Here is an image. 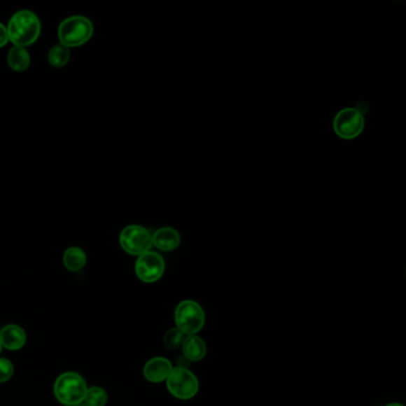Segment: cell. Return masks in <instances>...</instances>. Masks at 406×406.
Instances as JSON below:
<instances>
[{"instance_id":"cell-15","label":"cell","mask_w":406,"mask_h":406,"mask_svg":"<svg viewBox=\"0 0 406 406\" xmlns=\"http://www.w3.org/2000/svg\"><path fill=\"white\" fill-rule=\"evenodd\" d=\"M71 52L62 44H55L48 52L49 64L54 68H62L69 62Z\"/></svg>"},{"instance_id":"cell-10","label":"cell","mask_w":406,"mask_h":406,"mask_svg":"<svg viewBox=\"0 0 406 406\" xmlns=\"http://www.w3.org/2000/svg\"><path fill=\"white\" fill-rule=\"evenodd\" d=\"M0 342L8 351H20L27 342V334L20 326L8 324L0 330Z\"/></svg>"},{"instance_id":"cell-22","label":"cell","mask_w":406,"mask_h":406,"mask_svg":"<svg viewBox=\"0 0 406 406\" xmlns=\"http://www.w3.org/2000/svg\"><path fill=\"white\" fill-rule=\"evenodd\" d=\"M1 349H3V346H1V342H0V353H1Z\"/></svg>"},{"instance_id":"cell-4","label":"cell","mask_w":406,"mask_h":406,"mask_svg":"<svg viewBox=\"0 0 406 406\" xmlns=\"http://www.w3.org/2000/svg\"><path fill=\"white\" fill-rule=\"evenodd\" d=\"M365 112L363 105L356 108H344L335 115L332 127L335 134L342 140H354L365 129Z\"/></svg>"},{"instance_id":"cell-20","label":"cell","mask_w":406,"mask_h":406,"mask_svg":"<svg viewBox=\"0 0 406 406\" xmlns=\"http://www.w3.org/2000/svg\"><path fill=\"white\" fill-rule=\"evenodd\" d=\"M386 406H402V404H398V402H391V404H387Z\"/></svg>"},{"instance_id":"cell-7","label":"cell","mask_w":406,"mask_h":406,"mask_svg":"<svg viewBox=\"0 0 406 406\" xmlns=\"http://www.w3.org/2000/svg\"><path fill=\"white\" fill-rule=\"evenodd\" d=\"M166 382L172 396L183 400L193 398L200 390V382L197 377L191 370L183 367L173 368Z\"/></svg>"},{"instance_id":"cell-9","label":"cell","mask_w":406,"mask_h":406,"mask_svg":"<svg viewBox=\"0 0 406 406\" xmlns=\"http://www.w3.org/2000/svg\"><path fill=\"white\" fill-rule=\"evenodd\" d=\"M172 370H173V366L168 358H162V356L153 358L144 365V378L150 382H162L167 380Z\"/></svg>"},{"instance_id":"cell-8","label":"cell","mask_w":406,"mask_h":406,"mask_svg":"<svg viewBox=\"0 0 406 406\" xmlns=\"http://www.w3.org/2000/svg\"><path fill=\"white\" fill-rule=\"evenodd\" d=\"M164 260L159 253L149 251L139 256L135 263V273L137 278L146 284H153L161 279L164 275Z\"/></svg>"},{"instance_id":"cell-12","label":"cell","mask_w":406,"mask_h":406,"mask_svg":"<svg viewBox=\"0 0 406 406\" xmlns=\"http://www.w3.org/2000/svg\"><path fill=\"white\" fill-rule=\"evenodd\" d=\"M181 349H183V358L192 363H197L205 358L206 343L204 342L203 339H200V336L190 335L183 340Z\"/></svg>"},{"instance_id":"cell-17","label":"cell","mask_w":406,"mask_h":406,"mask_svg":"<svg viewBox=\"0 0 406 406\" xmlns=\"http://www.w3.org/2000/svg\"><path fill=\"white\" fill-rule=\"evenodd\" d=\"M186 337V335L183 334V331H180L178 328H173L164 334V343L166 348L168 349H178L183 346V340Z\"/></svg>"},{"instance_id":"cell-3","label":"cell","mask_w":406,"mask_h":406,"mask_svg":"<svg viewBox=\"0 0 406 406\" xmlns=\"http://www.w3.org/2000/svg\"><path fill=\"white\" fill-rule=\"evenodd\" d=\"M85 379L74 372H66L59 375L54 384V394L57 402L64 406H76L84 402L88 392Z\"/></svg>"},{"instance_id":"cell-5","label":"cell","mask_w":406,"mask_h":406,"mask_svg":"<svg viewBox=\"0 0 406 406\" xmlns=\"http://www.w3.org/2000/svg\"><path fill=\"white\" fill-rule=\"evenodd\" d=\"M176 328L186 336L195 335L203 329L205 314L203 307L195 300H183L174 314Z\"/></svg>"},{"instance_id":"cell-14","label":"cell","mask_w":406,"mask_h":406,"mask_svg":"<svg viewBox=\"0 0 406 406\" xmlns=\"http://www.w3.org/2000/svg\"><path fill=\"white\" fill-rule=\"evenodd\" d=\"M30 54L22 47H13L8 54V67L15 72H24L30 66Z\"/></svg>"},{"instance_id":"cell-19","label":"cell","mask_w":406,"mask_h":406,"mask_svg":"<svg viewBox=\"0 0 406 406\" xmlns=\"http://www.w3.org/2000/svg\"><path fill=\"white\" fill-rule=\"evenodd\" d=\"M8 42V30L4 24L0 23V48L5 47Z\"/></svg>"},{"instance_id":"cell-16","label":"cell","mask_w":406,"mask_h":406,"mask_svg":"<svg viewBox=\"0 0 406 406\" xmlns=\"http://www.w3.org/2000/svg\"><path fill=\"white\" fill-rule=\"evenodd\" d=\"M83 402L88 406H105L108 402V393L102 387H90Z\"/></svg>"},{"instance_id":"cell-6","label":"cell","mask_w":406,"mask_h":406,"mask_svg":"<svg viewBox=\"0 0 406 406\" xmlns=\"http://www.w3.org/2000/svg\"><path fill=\"white\" fill-rule=\"evenodd\" d=\"M120 244L127 254L141 256L153 247L152 232L139 224L127 225L120 232Z\"/></svg>"},{"instance_id":"cell-1","label":"cell","mask_w":406,"mask_h":406,"mask_svg":"<svg viewBox=\"0 0 406 406\" xmlns=\"http://www.w3.org/2000/svg\"><path fill=\"white\" fill-rule=\"evenodd\" d=\"M40 18L29 10H20L15 13L8 22V41L13 43V47H29L35 43L41 35Z\"/></svg>"},{"instance_id":"cell-11","label":"cell","mask_w":406,"mask_h":406,"mask_svg":"<svg viewBox=\"0 0 406 406\" xmlns=\"http://www.w3.org/2000/svg\"><path fill=\"white\" fill-rule=\"evenodd\" d=\"M153 246L161 251H176L181 242L179 231L171 227H160L152 234Z\"/></svg>"},{"instance_id":"cell-2","label":"cell","mask_w":406,"mask_h":406,"mask_svg":"<svg viewBox=\"0 0 406 406\" xmlns=\"http://www.w3.org/2000/svg\"><path fill=\"white\" fill-rule=\"evenodd\" d=\"M57 36L60 44L66 48H76L91 40L93 36V24L86 17H68L59 25Z\"/></svg>"},{"instance_id":"cell-18","label":"cell","mask_w":406,"mask_h":406,"mask_svg":"<svg viewBox=\"0 0 406 406\" xmlns=\"http://www.w3.org/2000/svg\"><path fill=\"white\" fill-rule=\"evenodd\" d=\"M13 365L10 360L5 358H0V384L8 382L13 378Z\"/></svg>"},{"instance_id":"cell-13","label":"cell","mask_w":406,"mask_h":406,"mask_svg":"<svg viewBox=\"0 0 406 406\" xmlns=\"http://www.w3.org/2000/svg\"><path fill=\"white\" fill-rule=\"evenodd\" d=\"M88 256L81 248L71 247L64 251V265L69 272H79L86 266Z\"/></svg>"},{"instance_id":"cell-21","label":"cell","mask_w":406,"mask_h":406,"mask_svg":"<svg viewBox=\"0 0 406 406\" xmlns=\"http://www.w3.org/2000/svg\"><path fill=\"white\" fill-rule=\"evenodd\" d=\"M76 406H88V405H86V404H84V402H80V404H78V405Z\"/></svg>"}]
</instances>
